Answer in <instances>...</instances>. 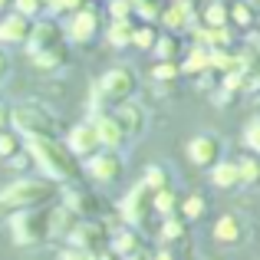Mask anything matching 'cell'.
I'll return each mask as SVG.
<instances>
[{
  "label": "cell",
  "instance_id": "d4e9b609",
  "mask_svg": "<svg viewBox=\"0 0 260 260\" xmlns=\"http://www.w3.org/2000/svg\"><path fill=\"white\" fill-rule=\"evenodd\" d=\"M184 20H188V4H184V0H178V7H172V10L165 13V23L168 26H181Z\"/></svg>",
  "mask_w": 260,
  "mask_h": 260
},
{
  "label": "cell",
  "instance_id": "d590c367",
  "mask_svg": "<svg viewBox=\"0 0 260 260\" xmlns=\"http://www.w3.org/2000/svg\"><path fill=\"white\" fill-rule=\"evenodd\" d=\"M234 20H237V23H250V10L244 4H237L234 7Z\"/></svg>",
  "mask_w": 260,
  "mask_h": 260
},
{
  "label": "cell",
  "instance_id": "30bf717a",
  "mask_svg": "<svg viewBox=\"0 0 260 260\" xmlns=\"http://www.w3.org/2000/svg\"><path fill=\"white\" fill-rule=\"evenodd\" d=\"M99 148V135H95L92 125H76L70 132V152L76 155H92Z\"/></svg>",
  "mask_w": 260,
  "mask_h": 260
},
{
  "label": "cell",
  "instance_id": "52a82bcc",
  "mask_svg": "<svg viewBox=\"0 0 260 260\" xmlns=\"http://www.w3.org/2000/svg\"><path fill=\"white\" fill-rule=\"evenodd\" d=\"M188 155H191V161H194V165L211 168L217 158H221V142H217L214 135H198V139H191Z\"/></svg>",
  "mask_w": 260,
  "mask_h": 260
},
{
  "label": "cell",
  "instance_id": "ba28073f",
  "mask_svg": "<svg viewBox=\"0 0 260 260\" xmlns=\"http://www.w3.org/2000/svg\"><path fill=\"white\" fill-rule=\"evenodd\" d=\"M115 122H119V128H122V135H139L142 128H145V112H142L139 106H132V102H119V109H115V115H112Z\"/></svg>",
  "mask_w": 260,
  "mask_h": 260
},
{
  "label": "cell",
  "instance_id": "83f0119b",
  "mask_svg": "<svg viewBox=\"0 0 260 260\" xmlns=\"http://www.w3.org/2000/svg\"><path fill=\"white\" fill-rule=\"evenodd\" d=\"M244 139H247V145H250V148H254V152L260 155V119H254V122L247 125V132H244Z\"/></svg>",
  "mask_w": 260,
  "mask_h": 260
},
{
  "label": "cell",
  "instance_id": "f1b7e54d",
  "mask_svg": "<svg viewBox=\"0 0 260 260\" xmlns=\"http://www.w3.org/2000/svg\"><path fill=\"white\" fill-rule=\"evenodd\" d=\"M161 237H165V241L184 237V224H181V221H175V217H168V224H165V231H161Z\"/></svg>",
  "mask_w": 260,
  "mask_h": 260
},
{
  "label": "cell",
  "instance_id": "8d00e7d4",
  "mask_svg": "<svg viewBox=\"0 0 260 260\" xmlns=\"http://www.w3.org/2000/svg\"><path fill=\"white\" fill-rule=\"evenodd\" d=\"M112 13H115V20H122L128 13V0H115V4H112Z\"/></svg>",
  "mask_w": 260,
  "mask_h": 260
},
{
  "label": "cell",
  "instance_id": "4fadbf2b",
  "mask_svg": "<svg viewBox=\"0 0 260 260\" xmlns=\"http://www.w3.org/2000/svg\"><path fill=\"white\" fill-rule=\"evenodd\" d=\"M95 26H99V17H95L92 10H79L76 17H73V23H70V33H73V40L86 43V40H92Z\"/></svg>",
  "mask_w": 260,
  "mask_h": 260
},
{
  "label": "cell",
  "instance_id": "ac0fdd59",
  "mask_svg": "<svg viewBox=\"0 0 260 260\" xmlns=\"http://www.w3.org/2000/svg\"><path fill=\"white\" fill-rule=\"evenodd\" d=\"M33 63L40 70H53V66L63 63V46H50V50H37L33 53Z\"/></svg>",
  "mask_w": 260,
  "mask_h": 260
},
{
  "label": "cell",
  "instance_id": "9a60e30c",
  "mask_svg": "<svg viewBox=\"0 0 260 260\" xmlns=\"http://www.w3.org/2000/svg\"><path fill=\"white\" fill-rule=\"evenodd\" d=\"M50 46H59V30H56V23H40L30 33V53L50 50Z\"/></svg>",
  "mask_w": 260,
  "mask_h": 260
},
{
  "label": "cell",
  "instance_id": "277c9868",
  "mask_svg": "<svg viewBox=\"0 0 260 260\" xmlns=\"http://www.w3.org/2000/svg\"><path fill=\"white\" fill-rule=\"evenodd\" d=\"M46 234H50V214L46 211H17V217H13V241L23 244V247H30V244H40L46 241Z\"/></svg>",
  "mask_w": 260,
  "mask_h": 260
},
{
  "label": "cell",
  "instance_id": "8fae6325",
  "mask_svg": "<svg viewBox=\"0 0 260 260\" xmlns=\"http://www.w3.org/2000/svg\"><path fill=\"white\" fill-rule=\"evenodd\" d=\"M102 237V224H73V231H70V244L73 247H79V250H92L95 247V241Z\"/></svg>",
  "mask_w": 260,
  "mask_h": 260
},
{
  "label": "cell",
  "instance_id": "d6986e66",
  "mask_svg": "<svg viewBox=\"0 0 260 260\" xmlns=\"http://www.w3.org/2000/svg\"><path fill=\"white\" fill-rule=\"evenodd\" d=\"M237 175H241V184H257L260 181V161L257 158L237 161Z\"/></svg>",
  "mask_w": 260,
  "mask_h": 260
},
{
  "label": "cell",
  "instance_id": "8992f818",
  "mask_svg": "<svg viewBox=\"0 0 260 260\" xmlns=\"http://www.w3.org/2000/svg\"><path fill=\"white\" fill-rule=\"evenodd\" d=\"M152 194H155V191L148 188V184H139V188H132L125 194V201H122V214H125L128 224H142V221H145V214L152 211Z\"/></svg>",
  "mask_w": 260,
  "mask_h": 260
},
{
  "label": "cell",
  "instance_id": "6da1fadb",
  "mask_svg": "<svg viewBox=\"0 0 260 260\" xmlns=\"http://www.w3.org/2000/svg\"><path fill=\"white\" fill-rule=\"evenodd\" d=\"M30 155L40 161V168H43L50 178H59V181H70V178H76V161H73V152L66 145H59L56 139H43V135H33L30 139Z\"/></svg>",
  "mask_w": 260,
  "mask_h": 260
},
{
  "label": "cell",
  "instance_id": "4316f807",
  "mask_svg": "<svg viewBox=\"0 0 260 260\" xmlns=\"http://www.w3.org/2000/svg\"><path fill=\"white\" fill-rule=\"evenodd\" d=\"M208 66H211L208 50H194V53H191V59L184 63V70H188V73H198V70H208Z\"/></svg>",
  "mask_w": 260,
  "mask_h": 260
},
{
  "label": "cell",
  "instance_id": "4dcf8cb0",
  "mask_svg": "<svg viewBox=\"0 0 260 260\" xmlns=\"http://www.w3.org/2000/svg\"><path fill=\"white\" fill-rule=\"evenodd\" d=\"M152 76L155 79H175L178 76V66L175 63H161V66H155V70H152Z\"/></svg>",
  "mask_w": 260,
  "mask_h": 260
},
{
  "label": "cell",
  "instance_id": "ffe728a7",
  "mask_svg": "<svg viewBox=\"0 0 260 260\" xmlns=\"http://www.w3.org/2000/svg\"><path fill=\"white\" fill-rule=\"evenodd\" d=\"M152 204H155V208H158L165 217H172V211L178 208V198L172 194V188H161V191H155V194H152Z\"/></svg>",
  "mask_w": 260,
  "mask_h": 260
},
{
  "label": "cell",
  "instance_id": "1f68e13d",
  "mask_svg": "<svg viewBox=\"0 0 260 260\" xmlns=\"http://www.w3.org/2000/svg\"><path fill=\"white\" fill-rule=\"evenodd\" d=\"M224 20H228L224 7H221V4H214V7L208 10V23H214V26H224Z\"/></svg>",
  "mask_w": 260,
  "mask_h": 260
},
{
  "label": "cell",
  "instance_id": "3957f363",
  "mask_svg": "<svg viewBox=\"0 0 260 260\" xmlns=\"http://www.w3.org/2000/svg\"><path fill=\"white\" fill-rule=\"evenodd\" d=\"M10 122L26 135V139H33V135L53 139V135H56V128H59L56 119H53V115L46 112L43 106H37V102H23V106H17V109L10 112Z\"/></svg>",
  "mask_w": 260,
  "mask_h": 260
},
{
  "label": "cell",
  "instance_id": "7bdbcfd3",
  "mask_svg": "<svg viewBox=\"0 0 260 260\" xmlns=\"http://www.w3.org/2000/svg\"><path fill=\"white\" fill-rule=\"evenodd\" d=\"M4 4H7V0H0V10H4Z\"/></svg>",
  "mask_w": 260,
  "mask_h": 260
},
{
  "label": "cell",
  "instance_id": "d6a6232c",
  "mask_svg": "<svg viewBox=\"0 0 260 260\" xmlns=\"http://www.w3.org/2000/svg\"><path fill=\"white\" fill-rule=\"evenodd\" d=\"M139 13L142 17H158V0H139Z\"/></svg>",
  "mask_w": 260,
  "mask_h": 260
},
{
  "label": "cell",
  "instance_id": "e575fe53",
  "mask_svg": "<svg viewBox=\"0 0 260 260\" xmlns=\"http://www.w3.org/2000/svg\"><path fill=\"white\" fill-rule=\"evenodd\" d=\"M83 0H50L53 10H73V7H79Z\"/></svg>",
  "mask_w": 260,
  "mask_h": 260
},
{
  "label": "cell",
  "instance_id": "7c38bea8",
  "mask_svg": "<svg viewBox=\"0 0 260 260\" xmlns=\"http://www.w3.org/2000/svg\"><path fill=\"white\" fill-rule=\"evenodd\" d=\"M30 37V26H26V17L23 13H13V17H7L4 23H0V40L4 43H20V40Z\"/></svg>",
  "mask_w": 260,
  "mask_h": 260
},
{
  "label": "cell",
  "instance_id": "7a4b0ae2",
  "mask_svg": "<svg viewBox=\"0 0 260 260\" xmlns=\"http://www.w3.org/2000/svg\"><path fill=\"white\" fill-rule=\"evenodd\" d=\"M46 198H50V184L46 181H37V178L17 181V184H10V188L0 191V217L17 214V211H23V208H37V204H43Z\"/></svg>",
  "mask_w": 260,
  "mask_h": 260
},
{
  "label": "cell",
  "instance_id": "5bb4252c",
  "mask_svg": "<svg viewBox=\"0 0 260 260\" xmlns=\"http://www.w3.org/2000/svg\"><path fill=\"white\" fill-rule=\"evenodd\" d=\"M95 135H99V145H106V148H115V145H122V128H119V122L112 119V115H102L99 122H95Z\"/></svg>",
  "mask_w": 260,
  "mask_h": 260
},
{
  "label": "cell",
  "instance_id": "603a6c76",
  "mask_svg": "<svg viewBox=\"0 0 260 260\" xmlns=\"http://www.w3.org/2000/svg\"><path fill=\"white\" fill-rule=\"evenodd\" d=\"M145 184H148L152 191H161V188H168V172H165L161 165H152V168L145 172Z\"/></svg>",
  "mask_w": 260,
  "mask_h": 260
},
{
  "label": "cell",
  "instance_id": "60d3db41",
  "mask_svg": "<svg viewBox=\"0 0 260 260\" xmlns=\"http://www.w3.org/2000/svg\"><path fill=\"white\" fill-rule=\"evenodd\" d=\"M155 260H172V254H168V250H161V254L155 257Z\"/></svg>",
  "mask_w": 260,
  "mask_h": 260
},
{
  "label": "cell",
  "instance_id": "5b68a950",
  "mask_svg": "<svg viewBox=\"0 0 260 260\" xmlns=\"http://www.w3.org/2000/svg\"><path fill=\"white\" fill-rule=\"evenodd\" d=\"M99 92H102V99L125 102L128 95L135 92V73L125 70V66H115V70H109L106 76L99 79Z\"/></svg>",
  "mask_w": 260,
  "mask_h": 260
},
{
  "label": "cell",
  "instance_id": "e0dca14e",
  "mask_svg": "<svg viewBox=\"0 0 260 260\" xmlns=\"http://www.w3.org/2000/svg\"><path fill=\"white\" fill-rule=\"evenodd\" d=\"M211 181H214L217 188H234V184H241L237 165H234V161H214V172H211Z\"/></svg>",
  "mask_w": 260,
  "mask_h": 260
},
{
  "label": "cell",
  "instance_id": "f546056e",
  "mask_svg": "<svg viewBox=\"0 0 260 260\" xmlns=\"http://www.w3.org/2000/svg\"><path fill=\"white\" fill-rule=\"evenodd\" d=\"M132 40L139 46H155V30H152V26H142L139 33H132Z\"/></svg>",
  "mask_w": 260,
  "mask_h": 260
},
{
  "label": "cell",
  "instance_id": "f35d334b",
  "mask_svg": "<svg viewBox=\"0 0 260 260\" xmlns=\"http://www.w3.org/2000/svg\"><path fill=\"white\" fill-rule=\"evenodd\" d=\"M7 122H10V115H7V109H4V106H0V128H4V125H7Z\"/></svg>",
  "mask_w": 260,
  "mask_h": 260
},
{
  "label": "cell",
  "instance_id": "484cf974",
  "mask_svg": "<svg viewBox=\"0 0 260 260\" xmlns=\"http://www.w3.org/2000/svg\"><path fill=\"white\" fill-rule=\"evenodd\" d=\"M17 152H20V142H17V135H10V132H0V155H4V158H13Z\"/></svg>",
  "mask_w": 260,
  "mask_h": 260
},
{
  "label": "cell",
  "instance_id": "836d02e7",
  "mask_svg": "<svg viewBox=\"0 0 260 260\" xmlns=\"http://www.w3.org/2000/svg\"><path fill=\"white\" fill-rule=\"evenodd\" d=\"M37 0H17V10L23 13V17H33V13H37Z\"/></svg>",
  "mask_w": 260,
  "mask_h": 260
},
{
  "label": "cell",
  "instance_id": "cb8c5ba5",
  "mask_svg": "<svg viewBox=\"0 0 260 260\" xmlns=\"http://www.w3.org/2000/svg\"><path fill=\"white\" fill-rule=\"evenodd\" d=\"M109 40H112L115 46L128 43V40H132V26H128V23H122V20H115V26L109 30Z\"/></svg>",
  "mask_w": 260,
  "mask_h": 260
},
{
  "label": "cell",
  "instance_id": "7402d4cb",
  "mask_svg": "<svg viewBox=\"0 0 260 260\" xmlns=\"http://www.w3.org/2000/svg\"><path fill=\"white\" fill-rule=\"evenodd\" d=\"M208 211V204H204V198L201 194H191L188 201H184V208H181V214L188 217V221H198V217Z\"/></svg>",
  "mask_w": 260,
  "mask_h": 260
},
{
  "label": "cell",
  "instance_id": "9c48e42d",
  "mask_svg": "<svg viewBox=\"0 0 260 260\" xmlns=\"http://www.w3.org/2000/svg\"><path fill=\"white\" fill-rule=\"evenodd\" d=\"M89 175H92L95 181H115V178L122 175V158L112 155V152L92 155V158H89Z\"/></svg>",
  "mask_w": 260,
  "mask_h": 260
},
{
  "label": "cell",
  "instance_id": "b9f144b4",
  "mask_svg": "<svg viewBox=\"0 0 260 260\" xmlns=\"http://www.w3.org/2000/svg\"><path fill=\"white\" fill-rule=\"evenodd\" d=\"M125 260H145V257H142V254H128Z\"/></svg>",
  "mask_w": 260,
  "mask_h": 260
},
{
  "label": "cell",
  "instance_id": "2e32d148",
  "mask_svg": "<svg viewBox=\"0 0 260 260\" xmlns=\"http://www.w3.org/2000/svg\"><path fill=\"white\" fill-rule=\"evenodd\" d=\"M214 237L221 244H237L241 241V221H237L234 214H224L221 221L214 224Z\"/></svg>",
  "mask_w": 260,
  "mask_h": 260
},
{
  "label": "cell",
  "instance_id": "ab89813d",
  "mask_svg": "<svg viewBox=\"0 0 260 260\" xmlns=\"http://www.w3.org/2000/svg\"><path fill=\"white\" fill-rule=\"evenodd\" d=\"M4 73H7V59H4V53H0V79H4Z\"/></svg>",
  "mask_w": 260,
  "mask_h": 260
},
{
  "label": "cell",
  "instance_id": "44dd1931",
  "mask_svg": "<svg viewBox=\"0 0 260 260\" xmlns=\"http://www.w3.org/2000/svg\"><path fill=\"white\" fill-rule=\"evenodd\" d=\"M112 250L115 254H135L139 250V237L132 234V231H122V234H115V241H112Z\"/></svg>",
  "mask_w": 260,
  "mask_h": 260
},
{
  "label": "cell",
  "instance_id": "74e56055",
  "mask_svg": "<svg viewBox=\"0 0 260 260\" xmlns=\"http://www.w3.org/2000/svg\"><path fill=\"white\" fill-rule=\"evenodd\" d=\"M158 53H161L165 59H172V53H175V40H161V43H158Z\"/></svg>",
  "mask_w": 260,
  "mask_h": 260
}]
</instances>
